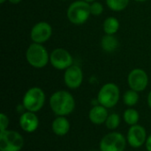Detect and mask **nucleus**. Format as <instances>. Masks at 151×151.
Wrapping results in <instances>:
<instances>
[{
	"instance_id": "obj_29",
	"label": "nucleus",
	"mask_w": 151,
	"mask_h": 151,
	"mask_svg": "<svg viewBox=\"0 0 151 151\" xmlns=\"http://www.w3.org/2000/svg\"><path fill=\"white\" fill-rule=\"evenodd\" d=\"M5 1H6V0H0V3H1V4H4Z\"/></svg>"
},
{
	"instance_id": "obj_25",
	"label": "nucleus",
	"mask_w": 151,
	"mask_h": 151,
	"mask_svg": "<svg viewBox=\"0 0 151 151\" xmlns=\"http://www.w3.org/2000/svg\"><path fill=\"white\" fill-rule=\"evenodd\" d=\"M148 104L151 109V91L149 93V96H148Z\"/></svg>"
},
{
	"instance_id": "obj_2",
	"label": "nucleus",
	"mask_w": 151,
	"mask_h": 151,
	"mask_svg": "<svg viewBox=\"0 0 151 151\" xmlns=\"http://www.w3.org/2000/svg\"><path fill=\"white\" fill-rule=\"evenodd\" d=\"M26 58L31 66L35 68H42L49 63L50 56L47 50L41 43L34 42L27 48Z\"/></svg>"
},
{
	"instance_id": "obj_6",
	"label": "nucleus",
	"mask_w": 151,
	"mask_h": 151,
	"mask_svg": "<svg viewBox=\"0 0 151 151\" xmlns=\"http://www.w3.org/2000/svg\"><path fill=\"white\" fill-rule=\"evenodd\" d=\"M24 145L22 135L12 130L0 133V151H20Z\"/></svg>"
},
{
	"instance_id": "obj_7",
	"label": "nucleus",
	"mask_w": 151,
	"mask_h": 151,
	"mask_svg": "<svg viewBox=\"0 0 151 151\" xmlns=\"http://www.w3.org/2000/svg\"><path fill=\"white\" fill-rule=\"evenodd\" d=\"M127 142V138L122 134L111 132L102 138L99 148L101 151H124Z\"/></svg>"
},
{
	"instance_id": "obj_8",
	"label": "nucleus",
	"mask_w": 151,
	"mask_h": 151,
	"mask_svg": "<svg viewBox=\"0 0 151 151\" xmlns=\"http://www.w3.org/2000/svg\"><path fill=\"white\" fill-rule=\"evenodd\" d=\"M50 61L52 66L58 70H66L73 65V58L71 54L65 49H55L50 56Z\"/></svg>"
},
{
	"instance_id": "obj_14",
	"label": "nucleus",
	"mask_w": 151,
	"mask_h": 151,
	"mask_svg": "<svg viewBox=\"0 0 151 151\" xmlns=\"http://www.w3.org/2000/svg\"><path fill=\"white\" fill-rule=\"evenodd\" d=\"M108 116L109 114L107 111V108L101 104L94 106L88 112V119L95 125L105 124Z\"/></svg>"
},
{
	"instance_id": "obj_23",
	"label": "nucleus",
	"mask_w": 151,
	"mask_h": 151,
	"mask_svg": "<svg viewBox=\"0 0 151 151\" xmlns=\"http://www.w3.org/2000/svg\"><path fill=\"white\" fill-rule=\"evenodd\" d=\"M8 125H9V119H8V117L5 114L1 113L0 114V128H1L0 133L7 130Z\"/></svg>"
},
{
	"instance_id": "obj_12",
	"label": "nucleus",
	"mask_w": 151,
	"mask_h": 151,
	"mask_svg": "<svg viewBox=\"0 0 151 151\" xmlns=\"http://www.w3.org/2000/svg\"><path fill=\"white\" fill-rule=\"evenodd\" d=\"M65 85L72 89L78 88L83 81V73L80 66L72 65L68 67L64 74Z\"/></svg>"
},
{
	"instance_id": "obj_11",
	"label": "nucleus",
	"mask_w": 151,
	"mask_h": 151,
	"mask_svg": "<svg viewBox=\"0 0 151 151\" xmlns=\"http://www.w3.org/2000/svg\"><path fill=\"white\" fill-rule=\"evenodd\" d=\"M52 35L51 26L45 22L40 21L36 23L31 29V39L34 42L36 43H43L47 42Z\"/></svg>"
},
{
	"instance_id": "obj_22",
	"label": "nucleus",
	"mask_w": 151,
	"mask_h": 151,
	"mask_svg": "<svg viewBox=\"0 0 151 151\" xmlns=\"http://www.w3.org/2000/svg\"><path fill=\"white\" fill-rule=\"evenodd\" d=\"M90 11H91V14L94 16H99L103 13L104 12V6L101 3L99 2H93L90 4Z\"/></svg>"
},
{
	"instance_id": "obj_28",
	"label": "nucleus",
	"mask_w": 151,
	"mask_h": 151,
	"mask_svg": "<svg viewBox=\"0 0 151 151\" xmlns=\"http://www.w3.org/2000/svg\"><path fill=\"white\" fill-rule=\"evenodd\" d=\"M134 1H136V2H146L147 0H134Z\"/></svg>"
},
{
	"instance_id": "obj_17",
	"label": "nucleus",
	"mask_w": 151,
	"mask_h": 151,
	"mask_svg": "<svg viewBox=\"0 0 151 151\" xmlns=\"http://www.w3.org/2000/svg\"><path fill=\"white\" fill-rule=\"evenodd\" d=\"M103 27L106 35H114L119 31V21L115 17H109L104 20Z\"/></svg>"
},
{
	"instance_id": "obj_3",
	"label": "nucleus",
	"mask_w": 151,
	"mask_h": 151,
	"mask_svg": "<svg viewBox=\"0 0 151 151\" xmlns=\"http://www.w3.org/2000/svg\"><path fill=\"white\" fill-rule=\"evenodd\" d=\"M91 15L90 4L86 1H76L70 4L67 10V18L69 21L75 25L85 23Z\"/></svg>"
},
{
	"instance_id": "obj_27",
	"label": "nucleus",
	"mask_w": 151,
	"mask_h": 151,
	"mask_svg": "<svg viewBox=\"0 0 151 151\" xmlns=\"http://www.w3.org/2000/svg\"><path fill=\"white\" fill-rule=\"evenodd\" d=\"M84 1H86V2H88V3H93V2H95L96 0H84Z\"/></svg>"
},
{
	"instance_id": "obj_20",
	"label": "nucleus",
	"mask_w": 151,
	"mask_h": 151,
	"mask_svg": "<svg viewBox=\"0 0 151 151\" xmlns=\"http://www.w3.org/2000/svg\"><path fill=\"white\" fill-rule=\"evenodd\" d=\"M106 4L111 10L120 12L127 7L129 0H106Z\"/></svg>"
},
{
	"instance_id": "obj_15",
	"label": "nucleus",
	"mask_w": 151,
	"mask_h": 151,
	"mask_svg": "<svg viewBox=\"0 0 151 151\" xmlns=\"http://www.w3.org/2000/svg\"><path fill=\"white\" fill-rule=\"evenodd\" d=\"M70 122L63 116H58L51 124V128L53 133L58 136H64L70 131Z\"/></svg>"
},
{
	"instance_id": "obj_24",
	"label": "nucleus",
	"mask_w": 151,
	"mask_h": 151,
	"mask_svg": "<svg viewBox=\"0 0 151 151\" xmlns=\"http://www.w3.org/2000/svg\"><path fill=\"white\" fill-rule=\"evenodd\" d=\"M145 145H146V150L148 151H151V134L147 138Z\"/></svg>"
},
{
	"instance_id": "obj_18",
	"label": "nucleus",
	"mask_w": 151,
	"mask_h": 151,
	"mask_svg": "<svg viewBox=\"0 0 151 151\" xmlns=\"http://www.w3.org/2000/svg\"><path fill=\"white\" fill-rule=\"evenodd\" d=\"M123 118H124L125 122L131 127V126L137 125V123L140 119V115L136 110H134L133 108H129L124 111Z\"/></svg>"
},
{
	"instance_id": "obj_5",
	"label": "nucleus",
	"mask_w": 151,
	"mask_h": 151,
	"mask_svg": "<svg viewBox=\"0 0 151 151\" xmlns=\"http://www.w3.org/2000/svg\"><path fill=\"white\" fill-rule=\"evenodd\" d=\"M119 96L120 92L119 87L114 83H106L99 90L97 101L99 104L109 109L114 107L119 103Z\"/></svg>"
},
{
	"instance_id": "obj_21",
	"label": "nucleus",
	"mask_w": 151,
	"mask_h": 151,
	"mask_svg": "<svg viewBox=\"0 0 151 151\" xmlns=\"http://www.w3.org/2000/svg\"><path fill=\"white\" fill-rule=\"evenodd\" d=\"M120 124V117L117 113H111L108 116L106 121H105V126L108 129L110 130H115L119 127Z\"/></svg>"
},
{
	"instance_id": "obj_26",
	"label": "nucleus",
	"mask_w": 151,
	"mask_h": 151,
	"mask_svg": "<svg viewBox=\"0 0 151 151\" xmlns=\"http://www.w3.org/2000/svg\"><path fill=\"white\" fill-rule=\"evenodd\" d=\"M10 3H12V4H18V3H19L21 0H8Z\"/></svg>"
},
{
	"instance_id": "obj_10",
	"label": "nucleus",
	"mask_w": 151,
	"mask_h": 151,
	"mask_svg": "<svg viewBox=\"0 0 151 151\" xmlns=\"http://www.w3.org/2000/svg\"><path fill=\"white\" fill-rule=\"evenodd\" d=\"M147 132L146 129L141 125L131 126L127 136V143L134 149L142 147L147 141Z\"/></svg>"
},
{
	"instance_id": "obj_1",
	"label": "nucleus",
	"mask_w": 151,
	"mask_h": 151,
	"mask_svg": "<svg viewBox=\"0 0 151 151\" xmlns=\"http://www.w3.org/2000/svg\"><path fill=\"white\" fill-rule=\"evenodd\" d=\"M50 106L57 116L65 117L74 111L75 100L73 95L68 91L58 90L51 95Z\"/></svg>"
},
{
	"instance_id": "obj_9",
	"label": "nucleus",
	"mask_w": 151,
	"mask_h": 151,
	"mask_svg": "<svg viewBox=\"0 0 151 151\" xmlns=\"http://www.w3.org/2000/svg\"><path fill=\"white\" fill-rule=\"evenodd\" d=\"M127 81L131 89L141 92L145 90L147 88L149 83V77L144 70L136 68L130 72L128 74Z\"/></svg>"
},
{
	"instance_id": "obj_16",
	"label": "nucleus",
	"mask_w": 151,
	"mask_h": 151,
	"mask_svg": "<svg viewBox=\"0 0 151 151\" xmlns=\"http://www.w3.org/2000/svg\"><path fill=\"white\" fill-rule=\"evenodd\" d=\"M102 48L106 52H112L116 50L119 45L118 39L113 35H105L101 41Z\"/></svg>"
},
{
	"instance_id": "obj_4",
	"label": "nucleus",
	"mask_w": 151,
	"mask_h": 151,
	"mask_svg": "<svg viewBox=\"0 0 151 151\" xmlns=\"http://www.w3.org/2000/svg\"><path fill=\"white\" fill-rule=\"evenodd\" d=\"M45 94L43 90L38 87L29 88L24 95L22 99V104L25 110L27 111L37 112L44 105Z\"/></svg>"
},
{
	"instance_id": "obj_19",
	"label": "nucleus",
	"mask_w": 151,
	"mask_h": 151,
	"mask_svg": "<svg viewBox=\"0 0 151 151\" xmlns=\"http://www.w3.org/2000/svg\"><path fill=\"white\" fill-rule=\"evenodd\" d=\"M123 101H124V104L129 107L134 106L135 104H137V103L139 101L138 92L134 91L133 89L126 91L123 96Z\"/></svg>"
},
{
	"instance_id": "obj_13",
	"label": "nucleus",
	"mask_w": 151,
	"mask_h": 151,
	"mask_svg": "<svg viewBox=\"0 0 151 151\" xmlns=\"http://www.w3.org/2000/svg\"><path fill=\"white\" fill-rule=\"evenodd\" d=\"M19 127L26 133H34L39 127V119L35 115V112L26 111L21 114L19 119Z\"/></svg>"
}]
</instances>
